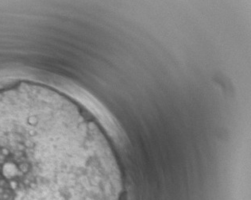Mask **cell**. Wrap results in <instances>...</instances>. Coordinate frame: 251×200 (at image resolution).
<instances>
[{"label": "cell", "instance_id": "obj_1", "mask_svg": "<svg viewBox=\"0 0 251 200\" xmlns=\"http://www.w3.org/2000/svg\"><path fill=\"white\" fill-rule=\"evenodd\" d=\"M0 200H117L87 143L61 125L0 123Z\"/></svg>", "mask_w": 251, "mask_h": 200}]
</instances>
